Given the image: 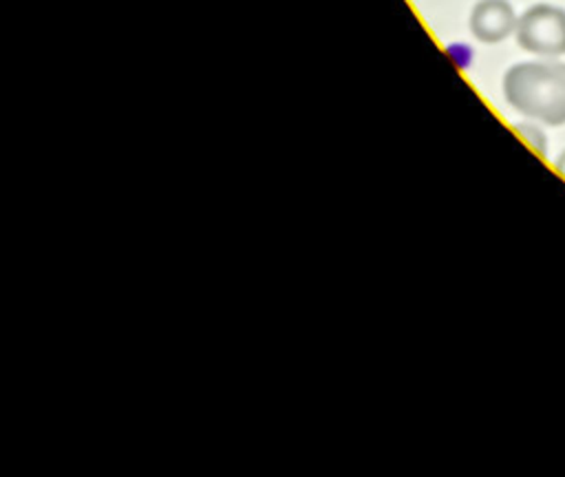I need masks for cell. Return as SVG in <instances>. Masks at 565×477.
Returning a JSON list of instances; mask_svg holds the SVG:
<instances>
[{
  "instance_id": "1",
  "label": "cell",
  "mask_w": 565,
  "mask_h": 477,
  "mask_svg": "<svg viewBox=\"0 0 565 477\" xmlns=\"http://www.w3.org/2000/svg\"><path fill=\"white\" fill-rule=\"evenodd\" d=\"M501 86L505 102L523 117L547 126L565 124V62H519L505 71Z\"/></svg>"
},
{
  "instance_id": "2",
  "label": "cell",
  "mask_w": 565,
  "mask_h": 477,
  "mask_svg": "<svg viewBox=\"0 0 565 477\" xmlns=\"http://www.w3.org/2000/svg\"><path fill=\"white\" fill-rule=\"evenodd\" d=\"M516 44L539 57L565 55V9L547 2L525 9L514 29Z\"/></svg>"
},
{
  "instance_id": "3",
  "label": "cell",
  "mask_w": 565,
  "mask_h": 477,
  "mask_svg": "<svg viewBox=\"0 0 565 477\" xmlns=\"http://www.w3.org/2000/svg\"><path fill=\"white\" fill-rule=\"evenodd\" d=\"M516 20L508 0H479L470 13V31L479 42L497 44L514 33Z\"/></svg>"
},
{
  "instance_id": "4",
  "label": "cell",
  "mask_w": 565,
  "mask_h": 477,
  "mask_svg": "<svg viewBox=\"0 0 565 477\" xmlns=\"http://www.w3.org/2000/svg\"><path fill=\"white\" fill-rule=\"evenodd\" d=\"M514 130L521 135V139L532 148L536 150L539 155H545L547 152V137L543 132V128L539 126V121H519L514 124Z\"/></svg>"
},
{
  "instance_id": "5",
  "label": "cell",
  "mask_w": 565,
  "mask_h": 477,
  "mask_svg": "<svg viewBox=\"0 0 565 477\" xmlns=\"http://www.w3.org/2000/svg\"><path fill=\"white\" fill-rule=\"evenodd\" d=\"M448 51H450V55L455 57V62H457L459 66L470 64V49H466L463 44H457V46H452V49H448Z\"/></svg>"
},
{
  "instance_id": "6",
  "label": "cell",
  "mask_w": 565,
  "mask_h": 477,
  "mask_svg": "<svg viewBox=\"0 0 565 477\" xmlns=\"http://www.w3.org/2000/svg\"><path fill=\"white\" fill-rule=\"evenodd\" d=\"M556 170L565 177V150L558 155V159H556Z\"/></svg>"
}]
</instances>
